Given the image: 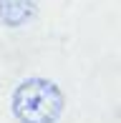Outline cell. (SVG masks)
<instances>
[{"instance_id":"cell-1","label":"cell","mask_w":121,"mask_h":123,"mask_svg":"<svg viewBox=\"0 0 121 123\" xmlns=\"http://www.w3.org/2000/svg\"><path fill=\"white\" fill-rule=\"evenodd\" d=\"M63 105V91L48 78H28L13 93V113L20 123H56Z\"/></svg>"},{"instance_id":"cell-2","label":"cell","mask_w":121,"mask_h":123,"mask_svg":"<svg viewBox=\"0 0 121 123\" xmlns=\"http://www.w3.org/2000/svg\"><path fill=\"white\" fill-rule=\"evenodd\" d=\"M35 15V0H0V23L20 28Z\"/></svg>"}]
</instances>
